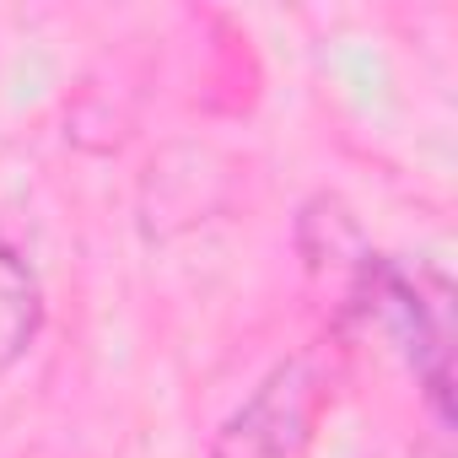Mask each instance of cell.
Returning a JSON list of instances; mask_svg holds the SVG:
<instances>
[{"label":"cell","instance_id":"cell-2","mask_svg":"<svg viewBox=\"0 0 458 458\" xmlns=\"http://www.w3.org/2000/svg\"><path fill=\"white\" fill-rule=\"evenodd\" d=\"M38 324H44L38 276L17 249L0 243V372H12L28 356V345L38 340Z\"/></svg>","mask_w":458,"mask_h":458},{"label":"cell","instance_id":"cell-3","mask_svg":"<svg viewBox=\"0 0 458 458\" xmlns=\"http://www.w3.org/2000/svg\"><path fill=\"white\" fill-rule=\"evenodd\" d=\"M415 458H447V442H442V437H437V442H431V447H426V453H415Z\"/></svg>","mask_w":458,"mask_h":458},{"label":"cell","instance_id":"cell-1","mask_svg":"<svg viewBox=\"0 0 458 458\" xmlns=\"http://www.w3.org/2000/svg\"><path fill=\"white\" fill-rule=\"evenodd\" d=\"M329 404V367L318 351L281 361L216 431L210 458H302Z\"/></svg>","mask_w":458,"mask_h":458}]
</instances>
